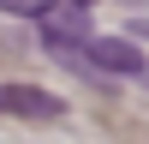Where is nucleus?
I'll return each mask as SVG.
<instances>
[{
	"label": "nucleus",
	"mask_w": 149,
	"mask_h": 144,
	"mask_svg": "<svg viewBox=\"0 0 149 144\" xmlns=\"http://www.w3.org/2000/svg\"><path fill=\"white\" fill-rule=\"evenodd\" d=\"M84 48H90L113 78H143V72H149V54L137 48V36H90Z\"/></svg>",
	"instance_id": "f257e3e1"
},
{
	"label": "nucleus",
	"mask_w": 149,
	"mask_h": 144,
	"mask_svg": "<svg viewBox=\"0 0 149 144\" xmlns=\"http://www.w3.org/2000/svg\"><path fill=\"white\" fill-rule=\"evenodd\" d=\"M0 114H18V120H60L66 102L36 84H0Z\"/></svg>",
	"instance_id": "f03ea898"
},
{
	"label": "nucleus",
	"mask_w": 149,
	"mask_h": 144,
	"mask_svg": "<svg viewBox=\"0 0 149 144\" xmlns=\"http://www.w3.org/2000/svg\"><path fill=\"white\" fill-rule=\"evenodd\" d=\"M42 42H48V54H54V48H66V42H90V18H84L78 0L42 12Z\"/></svg>",
	"instance_id": "7ed1b4c3"
},
{
	"label": "nucleus",
	"mask_w": 149,
	"mask_h": 144,
	"mask_svg": "<svg viewBox=\"0 0 149 144\" xmlns=\"http://www.w3.org/2000/svg\"><path fill=\"white\" fill-rule=\"evenodd\" d=\"M60 0H0V12H12V18H42V12H54Z\"/></svg>",
	"instance_id": "20e7f679"
},
{
	"label": "nucleus",
	"mask_w": 149,
	"mask_h": 144,
	"mask_svg": "<svg viewBox=\"0 0 149 144\" xmlns=\"http://www.w3.org/2000/svg\"><path fill=\"white\" fill-rule=\"evenodd\" d=\"M131 36H137V42H149V18H137V24H131Z\"/></svg>",
	"instance_id": "39448f33"
},
{
	"label": "nucleus",
	"mask_w": 149,
	"mask_h": 144,
	"mask_svg": "<svg viewBox=\"0 0 149 144\" xmlns=\"http://www.w3.org/2000/svg\"><path fill=\"white\" fill-rule=\"evenodd\" d=\"M78 6H90V0H78Z\"/></svg>",
	"instance_id": "423d86ee"
},
{
	"label": "nucleus",
	"mask_w": 149,
	"mask_h": 144,
	"mask_svg": "<svg viewBox=\"0 0 149 144\" xmlns=\"http://www.w3.org/2000/svg\"><path fill=\"white\" fill-rule=\"evenodd\" d=\"M143 84H149V72H143Z\"/></svg>",
	"instance_id": "0eeeda50"
}]
</instances>
